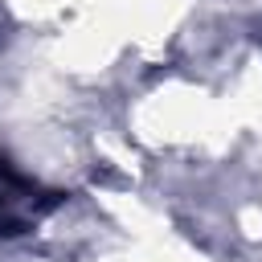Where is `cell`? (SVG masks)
<instances>
[{
  "mask_svg": "<svg viewBox=\"0 0 262 262\" xmlns=\"http://www.w3.org/2000/svg\"><path fill=\"white\" fill-rule=\"evenodd\" d=\"M53 205H57L53 192H45L37 180H29L25 172H16L0 156V237L29 233L33 225H41V217Z\"/></svg>",
  "mask_w": 262,
  "mask_h": 262,
  "instance_id": "obj_1",
  "label": "cell"
}]
</instances>
